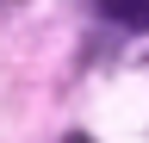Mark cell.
<instances>
[{
    "label": "cell",
    "instance_id": "obj_2",
    "mask_svg": "<svg viewBox=\"0 0 149 143\" xmlns=\"http://www.w3.org/2000/svg\"><path fill=\"white\" fill-rule=\"evenodd\" d=\"M68 143H87V137H68Z\"/></svg>",
    "mask_w": 149,
    "mask_h": 143
},
{
    "label": "cell",
    "instance_id": "obj_1",
    "mask_svg": "<svg viewBox=\"0 0 149 143\" xmlns=\"http://www.w3.org/2000/svg\"><path fill=\"white\" fill-rule=\"evenodd\" d=\"M100 13L130 25V31H149V0H100Z\"/></svg>",
    "mask_w": 149,
    "mask_h": 143
}]
</instances>
